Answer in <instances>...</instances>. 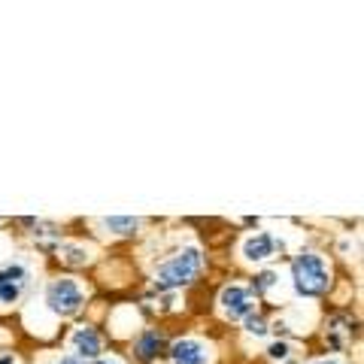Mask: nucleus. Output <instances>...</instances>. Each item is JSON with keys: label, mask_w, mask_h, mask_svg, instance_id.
I'll return each mask as SVG.
<instances>
[{"label": "nucleus", "mask_w": 364, "mask_h": 364, "mask_svg": "<svg viewBox=\"0 0 364 364\" xmlns=\"http://www.w3.org/2000/svg\"><path fill=\"white\" fill-rule=\"evenodd\" d=\"M291 282L301 298H322L331 286V267L316 252H301L291 264Z\"/></svg>", "instance_id": "nucleus-1"}, {"label": "nucleus", "mask_w": 364, "mask_h": 364, "mask_svg": "<svg viewBox=\"0 0 364 364\" xmlns=\"http://www.w3.org/2000/svg\"><path fill=\"white\" fill-rule=\"evenodd\" d=\"M200 264H203V258H200V249L198 246L182 249V252H176L173 258H167L164 264L155 270V289L158 291H170V289L188 286V282L198 277Z\"/></svg>", "instance_id": "nucleus-2"}, {"label": "nucleus", "mask_w": 364, "mask_h": 364, "mask_svg": "<svg viewBox=\"0 0 364 364\" xmlns=\"http://www.w3.org/2000/svg\"><path fill=\"white\" fill-rule=\"evenodd\" d=\"M46 304H49V310L61 318L76 316L85 304V289L79 286L73 277H61V279L49 282V289H46Z\"/></svg>", "instance_id": "nucleus-3"}, {"label": "nucleus", "mask_w": 364, "mask_h": 364, "mask_svg": "<svg viewBox=\"0 0 364 364\" xmlns=\"http://www.w3.org/2000/svg\"><path fill=\"white\" fill-rule=\"evenodd\" d=\"M31 270L21 261H9L0 267V306H13L28 289Z\"/></svg>", "instance_id": "nucleus-4"}, {"label": "nucleus", "mask_w": 364, "mask_h": 364, "mask_svg": "<svg viewBox=\"0 0 364 364\" xmlns=\"http://www.w3.org/2000/svg\"><path fill=\"white\" fill-rule=\"evenodd\" d=\"M219 310L225 318H231V322H240V318L252 316L255 313V298L252 291H249L246 286H225L222 294H219Z\"/></svg>", "instance_id": "nucleus-5"}, {"label": "nucleus", "mask_w": 364, "mask_h": 364, "mask_svg": "<svg viewBox=\"0 0 364 364\" xmlns=\"http://www.w3.org/2000/svg\"><path fill=\"white\" fill-rule=\"evenodd\" d=\"M277 249H279L277 237L267 234V231H258L252 237H246L243 246H240V252H243V258L249 261V264H261V261H267V258L277 255Z\"/></svg>", "instance_id": "nucleus-6"}, {"label": "nucleus", "mask_w": 364, "mask_h": 364, "mask_svg": "<svg viewBox=\"0 0 364 364\" xmlns=\"http://www.w3.org/2000/svg\"><path fill=\"white\" fill-rule=\"evenodd\" d=\"M170 364H210V349L195 337L176 340L170 346Z\"/></svg>", "instance_id": "nucleus-7"}, {"label": "nucleus", "mask_w": 364, "mask_h": 364, "mask_svg": "<svg viewBox=\"0 0 364 364\" xmlns=\"http://www.w3.org/2000/svg\"><path fill=\"white\" fill-rule=\"evenodd\" d=\"M70 346H73V352L79 358H97L100 355V334L95 331V328L82 325V328H76L73 331Z\"/></svg>", "instance_id": "nucleus-8"}, {"label": "nucleus", "mask_w": 364, "mask_h": 364, "mask_svg": "<svg viewBox=\"0 0 364 364\" xmlns=\"http://www.w3.org/2000/svg\"><path fill=\"white\" fill-rule=\"evenodd\" d=\"M161 349H164V337L158 331H149V334H143L140 340H136V355H140L143 361H152Z\"/></svg>", "instance_id": "nucleus-9"}, {"label": "nucleus", "mask_w": 364, "mask_h": 364, "mask_svg": "<svg viewBox=\"0 0 364 364\" xmlns=\"http://www.w3.org/2000/svg\"><path fill=\"white\" fill-rule=\"evenodd\" d=\"M104 228H107V231H112V234L131 237V234H136V228H140V219H136V215H107Z\"/></svg>", "instance_id": "nucleus-10"}, {"label": "nucleus", "mask_w": 364, "mask_h": 364, "mask_svg": "<svg viewBox=\"0 0 364 364\" xmlns=\"http://www.w3.org/2000/svg\"><path fill=\"white\" fill-rule=\"evenodd\" d=\"M243 322H246V331L252 334V337H264V334H267V322H264L261 316H255V313H252V316H246Z\"/></svg>", "instance_id": "nucleus-11"}, {"label": "nucleus", "mask_w": 364, "mask_h": 364, "mask_svg": "<svg viewBox=\"0 0 364 364\" xmlns=\"http://www.w3.org/2000/svg\"><path fill=\"white\" fill-rule=\"evenodd\" d=\"M64 261H67V264H85L88 252L82 246H64Z\"/></svg>", "instance_id": "nucleus-12"}, {"label": "nucleus", "mask_w": 364, "mask_h": 364, "mask_svg": "<svg viewBox=\"0 0 364 364\" xmlns=\"http://www.w3.org/2000/svg\"><path fill=\"white\" fill-rule=\"evenodd\" d=\"M267 355H270L273 361H286V358L291 355V343H286V340H279V343H273V346L267 349Z\"/></svg>", "instance_id": "nucleus-13"}, {"label": "nucleus", "mask_w": 364, "mask_h": 364, "mask_svg": "<svg viewBox=\"0 0 364 364\" xmlns=\"http://www.w3.org/2000/svg\"><path fill=\"white\" fill-rule=\"evenodd\" d=\"M273 282H277V273L273 270H264V273H258L255 277V291H267Z\"/></svg>", "instance_id": "nucleus-14"}, {"label": "nucleus", "mask_w": 364, "mask_h": 364, "mask_svg": "<svg viewBox=\"0 0 364 364\" xmlns=\"http://www.w3.org/2000/svg\"><path fill=\"white\" fill-rule=\"evenodd\" d=\"M55 364H82V361H79V358H73V355H67V358H58Z\"/></svg>", "instance_id": "nucleus-15"}, {"label": "nucleus", "mask_w": 364, "mask_h": 364, "mask_svg": "<svg viewBox=\"0 0 364 364\" xmlns=\"http://www.w3.org/2000/svg\"><path fill=\"white\" fill-rule=\"evenodd\" d=\"M97 364H124V361H119V358H97Z\"/></svg>", "instance_id": "nucleus-16"}, {"label": "nucleus", "mask_w": 364, "mask_h": 364, "mask_svg": "<svg viewBox=\"0 0 364 364\" xmlns=\"http://www.w3.org/2000/svg\"><path fill=\"white\" fill-rule=\"evenodd\" d=\"M310 364H340L337 358H318V361H310Z\"/></svg>", "instance_id": "nucleus-17"}, {"label": "nucleus", "mask_w": 364, "mask_h": 364, "mask_svg": "<svg viewBox=\"0 0 364 364\" xmlns=\"http://www.w3.org/2000/svg\"><path fill=\"white\" fill-rule=\"evenodd\" d=\"M0 364H18V361H16V355H4V358H0Z\"/></svg>", "instance_id": "nucleus-18"}]
</instances>
